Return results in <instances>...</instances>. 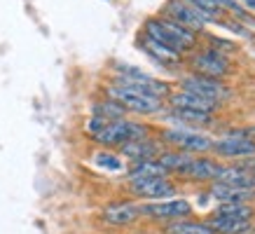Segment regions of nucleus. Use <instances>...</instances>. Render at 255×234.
<instances>
[{"label":"nucleus","mask_w":255,"mask_h":234,"mask_svg":"<svg viewBox=\"0 0 255 234\" xmlns=\"http://www.w3.org/2000/svg\"><path fill=\"white\" fill-rule=\"evenodd\" d=\"M143 33L150 35L152 40H157L159 45L178 52L180 56L187 54V52H194V49H197V40H199L197 33L187 31L183 26L164 19V16H150V19L143 23Z\"/></svg>","instance_id":"nucleus-2"},{"label":"nucleus","mask_w":255,"mask_h":234,"mask_svg":"<svg viewBox=\"0 0 255 234\" xmlns=\"http://www.w3.org/2000/svg\"><path fill=\"white\" fill-rule=\"evenodd\" d=\"M239 5L246 12H251V14H255V0H239Z\"/></svg>","instance_id":"nucleus-27"},{"label":"nucleus","mask_w":255,"mask_h":234,"mask_svg":"<svg viewBox=\"0 0 255 234\" xmlns=\"http://www.w3.org/2000/svg\"><path fill=\"white\" fill-rule=\"evenodd\" d=\"M173 119H176L180 126H187V129H192L190 124H211L213 122V115H204V113H190V110H173L171 108L169 113Z\"/></svg>","instance_id":"nucleus-23"},{"label":"nucleus","mask_w":255,"mask_h":234,"mask_svg":"<svg viewBox=\"0 0 255 234\" xmlns=\"http://www.w3.org/2000/svg\"><path fill=\"white\" fill-rule=\"evenodd\" d=\"M159 138L164 143H169L173 150L187 152V155H206L213 150V138L201 131L187 129V126H169L164 129Z\"/></svg>","instance_id":"nucleus-5"},{"label":"nucleus","mask_w":255,"mask_h":234,"mask_svg":"<svg viewBox=\"0 0 255 234\" xmlns=\"http://www.w3.org/2000/svg\"><path fill=\"white\" fill-rule=\"evenodd\" d=\"M169 106L173 110H190V113H204V115H213L218 108V103L213 101H206V99H201V96H194L190 92H171L169 96Z\"/></svg>","instance_id":"nucleus-14"},{"label":"nucleus","mask_w":255,"mask_h":234,"mask_svg":"<svg viewBox=\"0 0 255 234\" xmlns=\"http://www.w3.org/2000/svg\"><path fill=\"white\" fill-rule=\"evenodd\" d=\"M94 164H96L99 169H106V171H122L124 169L120 155H115V152H106V150H99V152L94 155Z\"/></svg>","instance_id":"nucleus-26"},{"label":"nucleus","mask_w":255,"mask_h":234,"mask_svg":"<svg viewBox=\"0 0 255 234\" xmlns=\"http://www.w3.org/2000/svg\"><path fill=\"white\" fill-rule=\"evenodd\" d=\"M190 66H192L194 75H201V78H211V80H223L232 73V61L218 52L213 47H206V49H199L190 56Z\"/></svg>","instance_id":"nucleus-6"},{"label":"nucleus","mask_w":255,"mask_h":234,"mask_svg":"<svg viewBox=\"0 0 255 234\" xmlns=\"http://www.w3.org/2000/svg\"><path fill=\"white\" fill-rule=\"evenodd\" d=\"M169 234H213L204 223H192V220H178L169 225Z\"/></svg>","instance_id":"nucleus-25"},{"label":"nucleus","mask_w":255,"mask_h":234,"mask_svg":"<svg viewBox=\"0 0 255 234\" xmlns=\"http://www.w3.org/2000/svg\"><path fill=\"white\" fill-rule=\"evenodd\" d=\"M180 89L183 92H190L194 96H201L206 101H213L220 106V101L230 99L232 96V89L225 85L223 80H211V78H201V75H187V78H180Z\"/></svg>","instance_id":"nucleus-7"},{"label":"nucleus","mask_w":255,"mask_h":234,"mask_svg":"<svg viewBox=\"0 0 255 234\" xmlns=\"http://www.w3.org/2000/svg\"><path fill=\"white\" fill-rule=\"evenodd\" d=\"M138 47L150 59H155L159 66H164V68H176V66H180V59H183V56L178 54V52H173V49H169V47L159 45L157 40H152L150 35H145V33H140Z\"/></svg>","instance_id":"nucleus-15"},{"label":"nucleus","mask_w":255,"mask_h":234,"mask_svg":"<svg viewBox=\"0 0 255 234\" xmlns=\"http://www.w3.org/2000/svg\"><path fill=\"white\" fill-rule=\"evenodd\" d=\"M169 173L157 164V159H147V162H133L129 166V180L131 178H166Z\"/></svg>","instance_id":"nucleus-21"},{"label":"nucleus","mask_w":255,"mask_h":234,"mask_svg":"<svg viewBox=\"0 0 255 234\" xmlns=\"http://www.w3.org/2000/svg\"><path fill=\"white\" fill-rule=\"evenodd\" d=\"M162 16L192 33H204L209 26V21L185 0H166V5L162 7Z\"/></svg>","instance_id":"nucleus-8"},{"label":"nucleus","mask_w":255,"mask_h":234,"mask_svg":"<svg viewBox=\"0 0 255 234\" xmlns=\"http://www.w3.org/2000/svg\"><path fill=\"white\" fill-rule=\"evenodd\" d=\"M213 183H223L230 187H241V190H255V173L251 169L241 166H220L216 180Z\"/></svg>","instance_id":"nucleus-16"},{"label":"nucleus","mask_w":255,"mask_h":234,"mask_svg":"<svg viewBox=\"0 0 255 234\" xmlns=\"http://www.w3.org/2000/svg\"><path fill=\"white\" fill-rule=\"evenodd\" d=\"M87 133L101 145H124L129 140L147 138V126L133 119H103V117H92L87 122Z\"/></svg>","instance_id":"nucleus-1"},{"label":"nucleus","mask_w":255,"mask_h":234,"mask_svg":"<svg viewBox=\"0 0 255 234\" xmlns=\"http://www.w3.org/2000/svg\"><path fill=\"white\" fill-rule=\"evenodd\" d=\"M213 234H246L253 230V220L232 216V213H213L209 220H204Z\"/></svg>","instance_id":"nucleus-13"},{"label":"nucleus","mask_w":255,"mask_h":234,"mask_svg":"<svg viewBox=\"0 0 255 234\" xmlns=\"http://www.w3.org/2000/svg\"><path fill=\"white\" fill-rule=\"evenodd\" d=\"M209 197L220 204H251L255 199V190H241V187H230L223 183H213L209 187Z\"/></svg>","instance_id":"nucleus-17"},{"label":"nucleus","mask_w":255,"mask_h":234,"mask_svg":"<svg viewBox=\"0 0 255 234\" xmlns=\"http://www.w3.org/2000/svg\"><path fill=\"white\" fill-rule=\"evenodd\" d=\"M140 216L152 220H183L192 216V204L187 199H159L140 206Z\"/></svg>","instance_id":"nucleus-9"},{"label":"nucleus","mask_w":255,"mask_h":234,"mask_svg":"<svg viewBox=\"0 0 255 234\" xmlns=\"http://www.w3.org/2000/svg\"><path fill=\"white\" fill-rule=\"evenodd\" d=\"M190 162H192V155L180 152V150H166V152H159V155H157V164H159L166 173H171V171L183 173V169H185Z\"/></svg>","instance_id":"nucleus-20"},{"label":"nucleus","mask_w":255,"mask_h":234,"mask_svg":"<svg viewBox=\"0 0 255 234\" xmlns=\"http://www.w3.org/2000/svg\"><path fill=\"white\" fill-rule=\"evenodd\" d=\"M115 85L129 87V89H136L140 94H147V96H155V99H166L171 94V85L164 82L159 78H152L138 68H131V66H122L117 68L115 73Z\"/></svg>","instance_id":"nucleus-4"},{"label":"nucleus","mask_w":255,"mask_h":234,"mask_svg":"<svg viewBox=\"0 0 255 234\" xmlns=\"http://www.w3.org/2000/svg\"><path fill=\"white\" fill-rule=\"evenodd\" d=\"M120 148H122V155L127 157V159H131V164L133 162H147V159H157V155H159V145L150 138L129 140V143L120 145Z\"/></svg>","instance_id":"nucleus-19"},{"label":"nucleus","mask_w":255,"mask_h":234,"mask_svg":"<svg viewBox=\"0 0 255 234\" xmlns=\"http://www.w3.org/2000/svg\"><path fill=\"white\" fill-rule=\"evenodd\" d=\"M220 166L223 164L216 162V159H211L206 155H199V157H192V162L183 169V176H187V178H192V180H216Z\"/></svg>","instance_id":"nucleus-18"},{"label":"nucleus","mask_w":255,"mask_h":234,"mask_svg":"<svg viewBox=\"0 0 255 234\" xmlns=\"http://www.w3.org/2000/svg\"><path fill=\"white\" fill-rule=\"evenodd\" d=\"M218 157L223 159H248L255 157V140H246V138H237V136H223V138L213 140V150Z\"/></svg>","instance_id":"nucleus-12"},{"label":"nucleus","mask_w":255,"mask_h":234,"mask_svg":"<svg viewBox=\"0 0 255 234\" xmlns=\"http://www.w3.org/2000/svg\"><path fill=\"white\" fill-rule=\"evenodd\" d=\"M106 92H108L110 101H115L117 106H122L127 113H136V115H157V113L164 110L162 99L140 94V92H136V89H129V87L110 85Z\"/></svg>","instance_id":"nucleus-3"},{"label":"nucleus","mask_w":255,"mask_h":234,"mask_svg":"<svg viewBox=\"0 0 255 234\" xmlns=\"http://www.w3.org/2000/svg\"><path fill=\"white\" fill-rule=\"evenodd\" d=\"M127 115V110L122 108V106H117L115 101H110V99H106V101H101L94 106V117H103V119H122V117Z\"/></svg>","instance_id":"nucleus-24"},{"label":"nucleus","mask_w":255,"mask_h":234,"mask_svg":"<svg viewBox=\"0 0 255 234\" xmlns=\"http://www.w3.org/2000/svg\"><path fill=\"white\" fill-rule=\"evenodd\" d=\"M101 218L108 227H127V225H133L136 220L140 218V206L136 202H110L103 213H101Z\"/></svg>","instance_id":"nucleus-11"},{"label":"nucleus","mask_w":255,"mask_h":234,"mask_svg":"<svg viewBox=\"0 0 255 234\" xmlns=\"http://www.w3.org/2000/svg\"><path fill=\"white\" fill-rule=\"evenodd\" d=\"M129 192L147 202H159V199H171L176 195V185L169 178H131Z\"/></svg>","instance_id":"nucleus-10"},{"label":"nucleus","mask_w":255,"mask_h":234,"mask_svg":"<svg viewBox=\"0 0 255 234\" xmlns=\"http://www.w3.org/2000/svg\"><path fill=\"white\" fill-rule=\"evenodd\" d=\"M185 2H190V5H192V7L197 9V12H199L209 23H220L223 21L225 12L216 5V0H185Z\"/></svg>","instance_id":"nucleus-22"},{"label":"nucleus","mask_w":255,"mask_h":234,"mask_svg":"<svg viewBox=\"0 0 255 234\" xmlns=\"http://www.w3.org/2000/svg\"><path fill=\"white\" fill-rule=\"evenodd\" d=\"M244 166H246V169H251V171L255 173V157H248V162L244 164Z\"/></svg>","instance_id":"nucleus-28"}]
</instances>
